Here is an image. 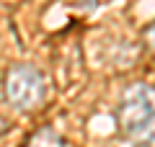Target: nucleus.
I'll return each mask as SVG.
<instances>
[{"instance_id":"obj_1","label":"nucleus","mask_w":155,"mask_h":147,"mask_svg":"<svg viewBox=\"0 0 155 147\" xmlns=\"http://www.w3.org/2000/svg\"><path fill=\"white\" fill-rule=\"evenodd\" d=\"M153 116H155V85H147V83H134V85H129L124 90L119 111H116L119 126L129 137H134Z\"/></svg>"},{"instance_id":"obj_3","label":"nucleus","mask_w":155,"mask_h":147,"mask_svg":"<svg viewBox=\"0 0 155 147\" xmlns=\"http://www.w3.org/2000/svg\"><path fill=\"white\" fill-rule=\"evenodd\" d=\"M26 147H62V139L57 137L54 129H41L28 139Z\"/></svg>"},{"instance_id":"obj_2","label":"nucleus","mask_w":155,"mask_h":147,"mask_svg":"<svg viewBox=\"0 0 155 147\" xmlns=\"http://www.w3.org/2000/svg\"><path fill=\"white\" fill-rule=\"evenodd\" d=\"M44 75L34 65H13L5 75V96L16 109H36L44 101Z\"/></svg>"},{"instance_id":"obj_5","label":"nucleus","mask_w":155,"mask_h":147,"mask_svg":"<svg viewBox=\"0 0 155 147\" xmlns=\"http://www.w3.org/2000/svg\"><path fill=\"white\" fill-rule=\"evenodd\" d=\"M145 36H147V44H150V47L155 49V23H153V26L147 28V31H145Z\"/></svg>"},{"instance_id":"obj_4","label":"nucleus","mask_w":155,"mask_h":147,"mask_svg":"<svg viewBox=\"0 0 155 147\" xmlns=\"http://www.w3.org/2000/svg\"><path fill=\"white\" fill-rule=\"evenodd\" d=\"M134 142H137L140 147H155V116L134 134Z\"/></svg>"}]
</instances>
